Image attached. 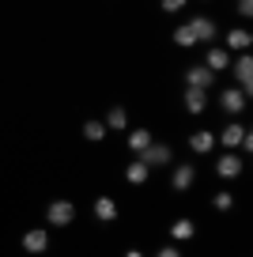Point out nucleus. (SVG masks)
I'll list each match as a JSON object with an SVG mask.
<instances>
[{"instance_id":"1","label":"nucleus","mask_w":253,"mask_h":257,"mask_svg":"<svg viewBox=\"0 0 253 257\" xmlns=\"http://www.w3.org/2000/svg\"><path fill=\"white\" fill-rule=\"evenodd\" d=\"M46 219H49L53 227H68L72 219H76V208H72L68 201H53V204L46 208Z\"/></svg>"},{"instance_id":"2","label":"nucleus","mask_w":253,"mask_h":257,"mask_svg":"<svg viewBox=\"0 0 253 257\" xmlns=\"http://www.w3.org/2000/svg\"><path fill=\"white\" fill-rule=\"evenodd\" d=\"M223 144H227V148H245V152H253V137L245 133L242 125H227V128H223Z\"/></svg>"},{"instance_id":"3","label":"nucleus","mask_w":253,"mask_h":257,"mask_svg":"<svg viewBox=\"0 0 253 257\" xmlns=\"http://www.w3.org/2000/svg\"><path fill=\"white\" fill-rule=\"evenodd\" d=\"M189 31H193V38H197V42H212L215 38V23L208 16H193L189 19Z\"/></svg>"},{"instance_id":"4","label":"nucleus","mask_w":253,"mask_h":257,"mask_svg":"<svg viewBox=\"0 0 253 257\" xmlns=\"http://www.w3.org/2000/svg\"><path fill=\"white\" fill-rule=\"evenodd\" d=\"M212 80H215V76L208 72L204 64H197V68H189V72H185V83H189L193 91H208V87H212Z\"/></svg>"},{"instance_id":"5","label":"nucleus","mask_w":253,"mask_h":257,"mask_svg":"<svg viewBox=\"0 0 253 257\" xmlns=\"http://www.w3.org/2000/svg\"><path fill=\"white\" fill-rule=\"evenodd\" d=\"M144 155V167H163V163H170V148H166V144H151L148 148V152H140Z\"/></svg>"},{"instance_id":"6","label":"nucleus","mask_w":253,"mask_h":257,"mask_svg":"<svg viewBox=\"0 0 253 257\" xmlns=\"http://www.w3.org/2000/svg\"><path fill=\"white\" fill-rule=\"evenodd\" d=\"M234 76H238V80H242V91H253V61H249V57H238V64H234Z\"/></svg>"},{"instance_id":"7","label":"nucleus","mask_w":253,"mask_h":257,"mask_svg":"<svg viewBox=\"0 0 253 257\" xmlns=\"http://www.w3.org/2000/svg\"><path fill=\"white\" fill-rule=\"evenodd\" d=\"M46 246H49V234L46 231H27L23 234V249H27V253H42Z\"/></svg>"},{"instance_id":"8","label":"nucleus","mask_w":253,"mask_h":257,"mask_svg":"<svg viewBox=\"0 0 253 257\" xmlns=\"http://www.w3.org/2000/svg\"><path fill=\"white\" fill-rule=\"evenodd\" d=\"M230 64V57H227V49H219V46H208V61H204V68L208 72H223V68H227Z\"/></svg>"},{"instance_id":"9","label":"nucleus","mask_w":253,"mask_h":257,"mask_svg":"<svg viewBox=\"0 0 253 257\" xmlns=\"http://www.w3.org/2000/svg\"><path fill=\"white\" fill-rule=\"evenodd\" d=\"M212 144H215V137H212V133H204V128L189 137V148H193L197 155H208V152H212Z\"/></svg>"},{"instance_id":"10","label":"nucleus","mask_w":253,"mask_h":257,"mask_svg":"<svg viewBox=\"0 0 253 257\" xmlns=\"http://www.w3.org/2000/svg\"><path fill=\"white\" fill-rule=\"evenodd\" d=\"M215 170H219V178H238L242 174V159H238V155H223Z\"/></svg>"},{"instance_id":"11","label":"nucleus","mask_w":253,"mask_h":257,"mask_svg":"<svg viewBox=\"0 0 253 257\" xmlns=\"http://www.w3.org/2000/svg\"><path fill=\"white\" fill-rule=\"evenodd\" d=\"M204 102H208V95H204V91L185 87V110H189V113H204Z\"/></svg>"},{"instance_id":"12","label":"nucleus","mask_w":253,"mask_h":257,"mask_svg":"<svg viewBox=\"0 0 253 257\" xmlns=\"http://www.w3.org/2000/svg\"><path fill=\"white\" fill-rule=\"evenodd\" d=\"M223 110L227 113H242L245 110V95L242 91H223Z\"/></svg>"},{"instance_id":"13","label":"nucleus","mask_w":253,"mask_h":257,"mask_svg":"<svg viewBox=\"0 0 253 257\" xmlns=\"http://www.w3.org/2000/svg\"><path fill=\"white\" fill-rule=\"evenodd\" d=\"M95 216L102 219V223H110V219H117V204H113L110 197H98L95 201Z\"/></svg>"},{"instance_id":"14","label":"nucleus","mask_w":253,"mask_h":257,"mask_svg":"<svg viewBox=\"0 0 253 257\" xmlns=\"http://www.w3.org/2000/svg\"><path fill=\"white\" fill-rule=\"evenodd\" d=\"M129 148H133V152H148L151 148V133L148 128H133V133H129Z\"/></svg>"},{"instance_id":"15","label":"nucleus","mask_w":253,"mask_h":257,"mask_svg":"<svg viewBox=\"0 0 253 257\" xmlns=\"http://www.w3.org/2000/svg\"><path fill=\"white\" fill-rule=\"evenodd\" d=\"M193 178H197V174H193V167H185V163H182V167L174 170V178H170V185H174V189H189Z\"/></svg>"},{"instance_id":"16","label":"nucleus","mask_w":253,"mask_h":257,"mask_svg":"<svg viewBox=\"0 0 253 257\" xmlns=\"http://www.w3.org/2000/svg\"><path fill=\"white\" fill-rule=\"evenodd\" d=\"M148 174H151V167H144V163H129V170H125V178L133 185H144V182H148Z\"/></svg>"},{"instance_id":"17","label":"nucleus","mask_w":253,"mask_h":257,"mask_svg":"<svg viewBox=\"0 0 253 257\" xmlns=\"http://www.w3.org/2000/svg\"><path fill=\"white\" fill-rule=\"evenodd\" d=\"M170 238H174V242L193 238V223H189V219H174V227H170Z\"/></svg>"},{"instance_id":"18","label":"nucleus","mask_w":253,"mask_h":257,"mask_svg":"<svg viewBox=\"0 0 253 257\" xmlns=\"http://www.w3.org/2000/svg\"><path fill=\"white\" fill-rule=\"evenodd\" d=\"M125 125H129L125 106H113V110H110V117H106V128H125Z\"/></svg>"},{"instance_id":"19","label":"nucleus","mask_w":253,"mask_h":257,"mask_svg":"<svg viewBox=\"0 0 253 257\" xmlns=\"http://www.w3.org/2000/svg\"><path fill=\"white\" fill-rule=\"evenodd\" d=\"M83 137L87 140H102L106 137V121H87V125H83Z\"/></svg>"},{"instance_id":"20","label":"nucleus","mask_w":253,"mask_h":257,"mask_svg":"<svg viewBox=\"0 0 253 257\" xmlns=\"http://www.w3.org/2000/svg\"><path fill=\"white\" fill-rule=\"evenodd\" d=\"M174 42H178V46H182V49H189V46H197V38H193V31H189V23H185V27H178V31H174Z\"/></svg>"},{"instance_id":"21","label":"nucleus","mask_w":253,"mask_h":257,"mask_svg":"<svg viewBox=\"0 0 253 257\" xmlns=\"http://www.w3.org/2000/svg\"><path fill=\"white\" fill-rule=\"evenodd\" d=\"M249 42H253V38H249L245 31H230V34H227V46H230V49H245Z\"/></svg>"},{"instance_id":"22","label":"nucleus","mask_w":253,"mask_h":257,"mask_svg":"<svg viewBox=\"0 0 253 257\" xmlns=\"http://www.w3.org/2000/svg\"><path fill=\"white\" fill-rule=\"evenodd\" d=\"M215 208H219V212H230V204H234V193H215Z\"/></svg>"},{"instance_id":"23","label":"nucleus","mask_w":253,"mask_h":257,"mask_svg":"<svg viewBox=\"0 0 253 257\" xmlns=\"http://www.w3.org/2000/svg\"><path fill=\"white\" fill-rule=\"evenodd\" d=\"M155 257H182V253H178V249L174 246H163V249H159V253Z\"/></svg>"},{"instance_id":"24","label":"nucleus","mask_w":253,"mask_h":257,"mask_svg":"<svg viewBox=\"0 0 253 257\" xmlns=\"http://www.w3.org/2000/svg\"><path fill=\"white\" fill-rule=\"evenodd\" d=\"M125 257H144V253H140V249H129V253H125Z\"/></svg>"}]
</instances>
